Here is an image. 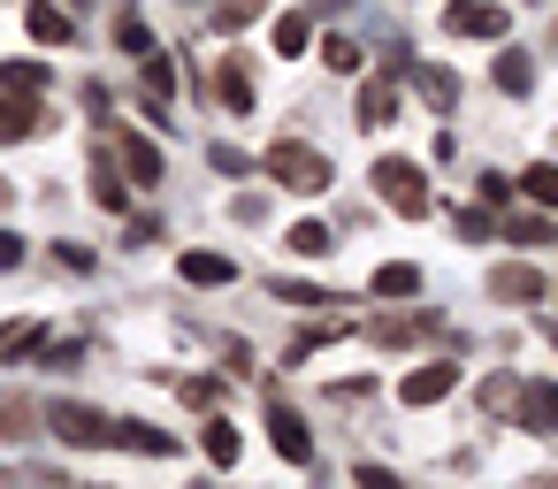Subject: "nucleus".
Here are the masks:
<instances>
[{"label":"nucleus","instance_id":"nucleus-4","mask_svg":"<svg viewBox=\"0 0 558 489\" xmlns=\"http://www.w3.org/2000/svg\"><path fill=\"white\" fill-rule=\"evenodd\" d=\"M375 192L398 207V215H428V176L413 161H375Z\"/></svg>","mask_w":558,"mask_h":489},{"label":"nucleus","instance_id":"nucleus-20","mask_svg":"<svg viewBox=\"0 0 558 489\" xmlns=\"http://www.w3.org/2000/svg\"><path fill=\"white\" fill-rule=\"evenodd\" d=\"M39 344H47L39 321H0V359H32Z\"/></svg>","mask_w":558,"mask_h":489},{"label":"nucleus","instance_id":"nucleus-13","mask_svg":"<svg viewBox=\"0 0 558 489\" xmlns=\"http://www.w3.org/2000/svg\"><path fill=\"white\" fill-rule=\"evenodd\" d=\"M489 291H497V298H520V306H527V298H543L550 283H543V268L512 260V268H497V276H489Z\"/></svg>","mask_w":558,"mask_h":489},{"label":"nucleus","instance_id":"nucleus-19","mask_svg":"<svg viewBox=\"0 0 558 489\" xmlns=\"http://www.w3.org/2000/svg\"><path fill=\"white\" fill-rule=\"evenodd\" d=\"M520 199H535V207L558 215V169H550V161H527V169H520Z\"/></svg>","mask_w":558,"mask_h":489},{"label":"nucleus","instance_id":"nucleus-34","mask_svg":"<svg viewBox=\"0 0 558 489\" xmlns=\"http://www.w3.org/2000/svg\"><path fill=\"white\" fill-rule=\"evenodd\" d=\"M207 161H215V169H222V176H245V169H253V161H245V154H238V146H207Z\"/></svg>","mask_w":558,"mask_h":489},{"label":"nucleus","instance_id":"nucleus-1","mask_svg":"<svg viewBox=\"0 0 558 489\" xmlns=\"http://www.w3.org/2000/svg\"><path fill=\"white\" fill-rule=\"evenodd\" d=\"M260 169L283 184V192H329V154H314V146H299V138H276L268 154H260Z\"/></svg>","mask_w":558,"mask_h":489},{"label":"nucleus","instance_id":"nucleus-5","mask_svg":"<svg viewBox=\"0 0 558 489\" xmlns=\"http://www.w3.org/2000/svg\"><path fill=\"white\" fill-rule=\"evenodd\" d=\"M451 390H459V367H451V359H428V367H413V375L398 382V405L421 413V405H436V398H451Z\"/></svg>","mask_w":558,"mask_h":489},{"label":"nucleus","instance_id":"nucleus-33","mask_svg":"<svg viewBox=\"0 0 558 489\" xmlns=\"http://www.w3.org/2000/svg\"><path fill=\"white\" fill-rule=\"evenodd\" d=\"M116 39H123V47H131V54H146V47H154V39H146V24H138V16H116Z\"/></svg>","mask_w":558,"mask_h":489},{"label":"nucleus","instance_id":"nucleus-26","mask_svg":"<svg viewBox=\"0 0 558 489\" xmlns=\"http://www.w3.org/2000/svg\"><path fill=\"white\" fill-rule=\"evenodd\" d=\"M291 253L299 260H329V222H299L291 230Z\"/></svg>","mask_w":558,"mask_h":489},{"label":"nucleus","instance_id":"nucleus-17","mask_svg":"<svg viewBox=\"0 0 558 489\" xmlns=\"http://www.w3.org/2000/svg\"><path fill=\"white\" fill-rule=\"evenodd\" d=\"M39 123H47V115H39L32 100H16V93H9V100H0V146H16V138H32Z\"/></svg>","mask_w":558,"mask_h":489},{"label":"nucleus","instance_id":"nucleus-15","mask_svg":"<svg viewBox=\"0 0 558 489\" xmlns=\"http://www.w3.org/2000/svg\"><path fill=\"white\" fill-rule=\"evenodd\" d=\"M405 70H413V85H421L428 108H444V115L459 108V77H451V70H428V62H405Z\"/></svg>","mask_w":558,"mask_h":489},{"label":"nucleus","instance_id":"nucleus-39","mask_svg":"<svg viewBox=\"0 0 558 489\" xmlns=\"http://www.w3.org/2000/svg\"><path fill=\"white\" fill-rule=\"evenodd\" d=\"M0 215H9V184H0Z\"/></svg>","mask_w":558,"mask_h":489},{"label":"nucleus","instance_id":"nucleus-35","mask_svg":"<svg viewBox=\"0 0 558 489\" xmlns=\"http://www.w3.org/2000/svg\"><path fill=\"white\" fill-rule=\"evenodd\" d=\"M184 405H222V382H207V375H192V382H184Z\"/></svg>","mask_w":558,"mask_h":489},{"label":"nucleus","instance_id":"nucleus-22","mask_svg":"<svg viewBox=\"0 0 558 489\" xmlns=\"http://www.w3.org/2000/svg\"><path fill=\"white\" fill-rule=\"evenodd\" d=\"M93 199H100L108 215H123V207H131V176H116V169L100 161V169H93Z\"/></svg>","mask_w":558,"mask_h":489},{"label":"nucleus","instance_id":"nucleus-8","mask_svg":"<svg viewBox=\"0 0 558 489\" xmlns=\"http://www.w3.org/2000/svg\"><path fill=\"white\" fill-rule=\"evenodd\" d=\"M520 428L527 436H558V382H527L520 390Z\"/></svg>","mask_w":558,"mask_h":489},{"label":"nucleus","instance_id":"nucleus-29","mask_svg":"<svg viewBox=\"0 0 558 489\" xmlns=\"http://www.w3.org/2000/svg\"><path fill=\"white\" fill-rule=\"evenodd\" d=\"M276 298H291V306H344L337 291H314V283H268Z\"/></svg>","mask_w":558,"mask_h":489},{"label":"nucleus","instance_id":"nucleus-32","mask_svg":"<svg viewBox=\"0 0 558 489\" xmlns=\"http://www.w3.org/2000/svg\"><path fill=\"white\" fill-rule=\"evenodd\" d=\"M39 359H47V367H77V359H85V344H77V337H62V344H39Z\"/></svg>","mask_w":558,"mask_h":489},{"label":"nucleus","instance_id":"nucleus-38","mask_svg":"<svg viewBox=\"0 0 558 489\" xmlns=\"http://www.w3.org/2000/svg\"><path fill=\"white\" fill-rule=\"evenodd\" d=\"M482 405L497 413V405H512V375H497V382H482Z\"/></svg>","mask_w":558,"mask_h":489},{"label":"nucleus","instance_id":"nucleus-28","mask_svg":"<svg viewBox=\"0 0 558 489\" xmlns=\"http://www.w3.org/2000/svg\"><path fill=\"white\" fill-rule=\"evenodd\" d=\"M322 62H329V77H352L360 70V47L352 39H322Z\"/></svg>","mask_w":558,"mask_h":489},{"label":"nucleus","instance_id":"nucleus-9","mask_svg":"<svg viewBox=\"0 0 558 489\" xmlns=\"http://www.w3.org/2000/svg\"><path fill=\"white\" fill-rule=\"evenodd\" d=\"M215 100H222L230 115H253V70H245V54H230V62L215 70Z\"/></svg>","mask_w":558,"mask_h":489},{"label":"nucleus","instance_id":"nucleus-14","mask_svg":"<svg viewBox=\"0 0 558 489\" xmlns=\"http://www.w3.org/2000/svg\"><path fill=\"white\" fill-rule=\"evenodd\" d=\"M138 85H146V100H154V108H169V100H177V62L146 47V62H138Z\"/></svg>","mask_w":558,"mask_h":489},{"label":"nucleus","instance_id":"nucleus-12","mask_svg":"<svg viewBox=\"0 0 558 489\" xmlns=\"http://www.w3.org/2000/svg\"><path fill=\"white\" fill-rule=\"evenodd\" d=\"M390 115H398V85H390V70H383V77L360 85V131H383Z\"/></svg>","mask_w":558,"mask_h":489},{"label":"nucleus","instance_id":"nucleus-2","mask_svg":"<svg viewBox=\"0 0 558 489\" xmlns=\"http://www.w3.org/2000/svg\"><path fill=\"white\" fill-rule=\"evenodd\" d=\"M505 24H512L505 0H451V9H444L451 39H505Z\"/></svg>","mask_w":558,"mask_h":489},{"label":"nucleus","instance_id":"nucleus-31","mask_svg":"<svg viewBox=\"0 0 558 489\" xmlns=\"http://www.w3.org/2000/svg\"><path fill=\"white\" fill-rule=\"evenodd\" d=\"M0 436H32V405L24 398H0Z\"/></svg>","mask_w":558,"mask_h":489},{"label":"nucleus","instance_id":"nucleus-11","mask_svg":"<svg viewBox=\"0 0 558 489\" xmlns=\"http://www.w3.org/2000/svg\"><path fill=\"white\" fill-rule=\"evenodd\" d=\"M24 32H32L39 47H70V39H77V24L54 9V0H32V9H24Z\"/></svg>","mask_w":558,"mask_h":489},{"label":"nucleus","instance_id":"nucleus-18","mask_svg":"<svg viewBox=\"0 0 558 489\" xmlns=\"http://www.w3.org/2000/svg\"><path fill=\"white\" fill-rule=\"evenodd\" d=\"M306 47H314V16H299V9H291V16H276V54H283V62H299Z\"/></svg>","mask_w":558,"mask_h":489},{"label":"nucleus","instance_id":"nucleus-3","mask_svg":"<svg viewBox=\"0 0 558 489\" xmlns=\"http://www.w3.org/2000/svg\"><path fill=\"white\" fill-rule=\"evenodd\" d=\"M47 420H54V436H62L70 451H100V443H108V413H93V405H77V398H54Z\"/></svg>","mask_w":558,"mask_h":489},{"label":"nucleus","instance_id":"nucleus-37","mask_svg":"<svg viewBox=\"0 0 558 489\" xmlns=\"http://www.w3.org/2000/svg\"><path fill=\"white\" fill-rule=\"evenodd\" d=\"M154 237H161V222H154V215H138V222L123 230V245H154Z\"/></svg>","mask_w":558,"mask_h":489},{"label":"nucleus","instance_id":"nucleus-10","mask_svg":"<svg viewBox=\"0 0 558 489\" xmlns=\"http://www.w3.org/2000/svg\"><path fill=\"white\" fill-rule=\"evenodd\" d=\"M108 443L146 451V459H169V451H177V436H169V428H146V420H108Z\"/></svg>","mask_w":558,"mask_h":489},{"label":"nucleus","instance_id":"nucleus-25","mask_svg":"<svg viewBox=\"0 0 558 489\" xmlns=\"http://www.w3.org/2000/svg\"><path fill=\"white\" fill-rule=\"evenodd\" d=\"M527 85H535V70H527V54H497V93H512V100H520Z\"/></svg>","mask_w":558,"mask_h":489},{"label":"nucleus","instance_id":"nucleus-24","mask_svg":"<svg viewBox=\"0 0 558 489\" xmlns=\"http://www.w3.org/2000/svg\"><path fill=\"white\" fill-rule=\"evenodd\" d=\"M0 85L9 93H47V62H0Z\"/></svg>","mask_w":558,"mask_h":489},{"label":"nucleus","instance_id":"nucleus-16","mask_svg":"<svg viewBox=\"0 0 558 489\" xmlns=\"http://www.w3.org/2000/svg\"><path fill=\"white\" fill-rule=\"evenodd\" d=\"M367 291H375V298H413V291H421V268H413V260H383V268L367 276Z\"/></svg>","mask_w":558,"mask_h":489},{"label":"nucleus","instance_id":"nucleus-36","mask_svg":"<svg viewBox=\"0 0 558 489\" xmlns=\"http://www.w3.org/2000/svg\"><path fill=\"white\" fill-rule=\"evenodd\" d=\"M9 268H24V237H16V230H0V276H9Z\"/></svg>","mask_w":558,"mask_h":489},{"label":"nucleus","instance_id":"nucleus-7","mask_svg":"<svg viewBox=\"0 0 558 489\" xmlns=\"http://www.w3.org/2000/svg\"><path fill=\"white\" fill-rule=\"evenodd\" d=\"M116 138V154H123V176L131 184H161V146H146L138 131H108Z\"/></svg>","mask_w":558,"mask_h":489},{"label":"nucleus","instance_id":"nucleus-21","mask_svg":"<svg viewBox=\"0 0 558 489\" xmlns=\"http://www.w3.org/2000/svg\"><path fill=\"white\" fill-rule=\"evenodd\" d=\"M238 268L222 260V253H184V283H199V291H215V283H230Z\"/></svg>","mask_w":558,"mask_h":489},{"label":"nucleus","instance_id":"nucleus-6","mask_svg":"<svg viewBox=\"0 0 558 489\" xmlns=\"http://www.w3.org/2000/svg\"><path fill=\"white\" fill-rule=\"evenodd\" d=\"M268 436H276V451H283L291 466H314V436H306V420H299V413H291L283 398L268 405Z\"/></svg>","mask_w":558,"mask_h":489},{"label":"nucleus","instance_id":"nucleus-23","mask_svg":"<svg viewBox=\"0 0 558 489\" xmlns=\"http://www.w3.org/2000/svg\"><path fill=\"white\" fill-rule=\"evenodd\" d=\"M367 337H375V344H413V337H436V321H428V314H405V321H375Z\"/></svg>","mask_w":558,"mask_h":489},{"label":"nucleus","instance_id":"nucleus-30","mask_svg":"<svg viewBox=\"0 0 558 489\" xmlns=\"http://www.w3.org/2000/svg\"><path fill=\"white\" fill-rule=\"evenodd\" d=\"M207 459H215V466H238V428L207 420Z\"/></svg>","mask_w":558,"mask_h":489},{"label":"nucleus","instance_id":"nucleus-27","mask_svg":"<svg viewBox=\"0 0 558 489\" xmlns=\"http://www.w3.org/2000/svg\"><path fill=\"white\" fill-rule=\"evenodd\" d=\"M260 9H268V0H222V9H215V32H245Z\"/></svg>","mask_w":558,"mask_h":489}]
</instances>
